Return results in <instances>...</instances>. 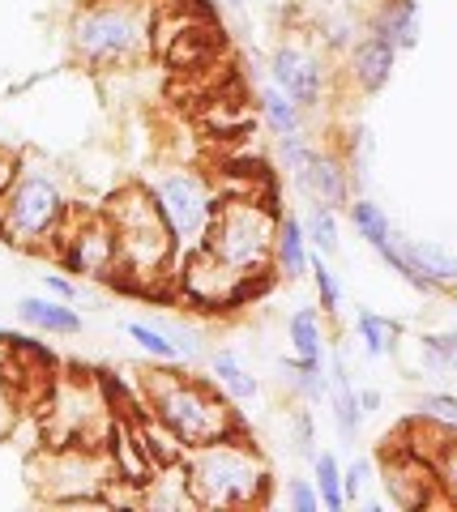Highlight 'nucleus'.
<instances>
[{
	"instance_id": "nucleus-39",
	"label": "nucleus",
	"mask_w": 457,
	"mask_h": 512,
	"mask_svg": "<svg viewBox=\"0 0 457 512\" xmlns=\"http://www.w3.org/2000/svg\"><path fill=\"white\" fill-rule=\"evenodd\" d=\"M227 5H231V9H244V5H248V0H227Z\"/></svg>"
},
{
	"instance_id": "nucleus-32",
	"label": "nucleus",
	"mask_w": 457,
	"mask_h": 512,
	"mask_svg": "<svg viewBox=\"0 0 457 512\" xmlns=\"http://www.w3.org/2000/svg\"><path fill=\"white\" fill-rule=\"evenodd\" d=\"M419 410L440 427H457V397L453 393H428L419 402Z\"/></svg>"
},
{
	"instance_id": "nucleus-3",
	"label": "nucleus",
	"mask_w": 457,
	"mask_h": 512,
	"mask_svg": "<svg viewBox=\"0 0 457 512\" xmlns=\"http://www.w3.org/2000/svg\"><path fill=\"white\" fill-rule=\"evenodd\" d=\"M69 43L90 69L133 64L150 52V13L141 0H94L73 18Z\"/></svg>"
},
{
	"instance_id": "nucleus-36",
	"label": "nucleus",
	"mask_w": 457,
	"mask_h": 512,
	"mask_svg": "<svg viewBox=\"0 0 457 512\" xmlns=\"http://www.w3.org/2000/svg\"><path fill=\"white\" fill-rule=\"evenodd\" d=\"M43 291L47 295H56V299H65V303H77V282L73 278H65V274H43Z\"/></svg>"
},
{
	"instance_id": "nucleus-2",
	"label": "nucleus",
	"mask_w": 457,
	"mask_h": 512,
	"mask_svg": "<svg viewBox=\"0 0 457 512\" xmlns=\"http://www.w3.org/2000/svg\"><path fill=\"white\" fill-rule=\"evenodd\" d=\"M146 389H150L154 419L176 431V440L184 448H197V444H210V440H223L240 431L231 402L206 376H154L150 372Z\"/></svg>"
},
{
	"instance_id": "nucleus-33",
	"label": "nucleus",
	"mask_w": 457,
	"mask_h": 512,
	"mask_svg": "<svg viewBox=\"0 0 457 512\" xmlns=\"http://www.w3.org/2000/svg\"><path fill=\"white\" fill-rule=\"evenodd\" d=\"M287 504L295 512H321L317 483H312V478H291V483H287Z\"/></svg>"
},
{
	"instance_id": "nucleus-27",
	"label": "nucleus",
	"mask_w": 457,
	"mask_h": 512,
	"mask_svg": "<svg viewBox=\"0 0 457 512\" xmlns=\"http://www.w3.org/2000/svg\"><path fill=\"white\" fill-rule=\"evenodd\" d=\"M171 342H176V350H180V363H201L206 359V346H201V333L193 329V325H184V320H171V316H159L154 320Z\"/></svg>"
},
{
	"instance_id": "nucleus-7",
	"label": "nucleus",
	"mask_w": 457,
	"mask_h": 512,
	"mask_svg": "<svg viewBox=\"0 0 457 512\" xmlns=\"http://www.w3.org/2000/svg\"><path fill=\"white\" fill-rule=\"evenodd\" d=\"M150 192H154V205H159L171 239H176V252L193 256L197 248H206V235H210L214 214H218V192L206 175L163 171L159 180L150 184Z\"/></svg>"
},
{
	"instance_id": "nucleus-10",
	"label": "nucleus",
	"mask_w": 457,
	"mask_h": 512,
	"mask_svg": "<svg viewBox=\"0 0 457 512\" xmlns=\"http://www.w3.org/2000/svg\"><path fill=\"white\" fill-rule=\"evenodd\" d=\"M398 252L411 265V282L419 295H440V291H457V252H449L440 239H411L398 235Z\"/></svg>"
},
{
	"instance_id": "nucleus-26",
	"label": "nucleus",
	"mask_w": 457,
	"mask_h": 512,
	"mask_svg": "<svg viewBox=\"0 0 457 512\" xmlns=\"http://www.w3.org/2000/svg\"><path fill=\"white\" fill-rule=\"evenodd\" d=\"M124 333L146 350L150 359H159V363H180V350H176V342L167 338V333L154 325V320H124Z\"/></svg>"
},
{
	"instance_id": "nucleus-14",
	"label": "nucleus",
	"mask_w": 457,
	"mask_h": 512,
	"mask_svg": "<svg viewBox=\"0 0 457 512\" xmlns=\"http://www.w3.org/2000/svg\"><path fill=\"white\" fill-rule=\"evenodd\" d=\"M372 35L389 39L398 52H415L419 47V35H423V22H419V0H381V5L372 9L368 26Z\"/></svg>"
},
{
	"instance_id": "nucleus-1",
	"label": "nucleus",
	"mask_w": 457,
	"mask_h": 512,
	"mask_svg": "<svg viewBox=\"0 0 457 512\" xmlns=\"http://www.w3.org/2000/svg\"><path fill=\"white\" fill-rule=\"evenodd\" d=\"M188 491L201 508H248L270 495V466L240 431L188 448Z\"/></svg>"
},
{
	"instance_id": "nucleus-35",
	"label": "nucleus",
	"mask_w": 457,
	"mask_h": 512,
	"mask_svg": "<svg viewBox=\"0 0 457 512\" xmlns=\"http://www.w3.org/2000/svg\"><path fill=\"white\" fill-rule=\"evenodd\" d=\"M295 448L317 457V423H312V410H295Z\"/></svg>"
},
{
	"instance_id": "nucleus-19",
	"label": "nucleus",
	"mask_w": 457,
	"mask_h": 512,
	"mask_svg": "<svg viewBox=\"0 0 457 512\" xmlns=\"http://www.w3.org/2000/svg\"><path fill=\"white\" fill-rule=\"evenodd\" d=\"M210 376H214V384H223L231 402H257V393H261L257 376L235 359V350H214L210 355Z\"/></svg>"
},
{
	"instance_id": "nucleus-8",
	"label": "nucleus",
	"mask_w": 457,
	"mask_h": 512,
	"mask_svg": "<svg viewBox=\"0 0 457 512\" xmlns=\"http://www.w3.org/2000/svg\"><path fill=\"white\" fill-rule=\"evenodd\" d=\"M60 261L82 278H116L120 274V239L112 218H90L73 231H60Z\"/></svg>"
},
{
	"instance_id": "nucleus-34",
	"label": "nucleus",
	"mask_w": 457,
	"mask_h": 512,
	"mask_svg": "<svg viewBox=\"0 0 457 512\" xmlns=\"http://www.w3.org/2000/svg\"><path fill=\"white\" fill-rule=\"evenodd\" d=\"M359 35H364V26H359L355 18H334L325 26V43L334 47V52H342V47H351Z\"/></svg>"
},
{
	"instance_id": "nucleus-13",
	"label": "nucleus",
	"mask_w": 457,
	"mask_h": 512,
	"mask_svg": "<svg viewBox=\"0 0 457 512\" xmlns=\"http://www.w3.org/2000/svg\"><path fill=\"white\" fill-rule=\"evenodd\" d=\"M13 312H18V320L26 329L52 333V338H73V333H82V325H86L82 312L56 295H22Z\"/></svg>"
},
{
	"instance_id": "nucleus-24",
	"label": "nucleus",
	"mask_w": 457,
	"mask_h": 512,
	"mask_svg": "<svg viewBox=\"0 0 457 512\" xmlns=\"http://www.w3.org/2000/svg\"><path fill=\"white\" fill-rule=\"evenodd\" d=\"M312 483H317L321 508L325 512H342L346 508V491H342V466L334 453H317L312 457Z\"/></svg>"
},
{
	"instance_id": "nucleus-37",
	"label": "nucleus",
	"mask_w": 457,
	"mask_h": 512,
	"mask_svg": "<svg viewBox=\"0 0 457 512\" xmlns=\"http://www.w3.org/2000/svg\"><path fill=\"white\" fill-rule=\"evenodd\" d=\"M359 410H364V419H368V414H376V410H381V393H376V389H359Z\"/></svg>"
},
{
	"instance_id": "nucleus-25",
	"label": "nucleus",
	"mask_w": 457,
	"mask_h": 512,
	"mask_svg": "<svg viewBox=\"0 0 457 512\" xmlns=\"http://www.w3.org/2000/svg\"><path fill=\"white\" fill-rule=\"evenodd\" d=\"M308 274H312V282H317V308L325 316H338L342 312V282H338L334 269H329L325 252H317V248L308 252Z\"/></svg>"
},
{
	"instance_id": "nucleus-38",
	"label": "nucleus",
	"mask_w": 457,
	"mask_h": 512,
	"mask_svg": "<svg viewBox=\"0 0 457 512\" xmlns=\"http://www.w3.org/2000/svg\"><path fill=\"white\" fill-rule=\"evenodd\" d=\"M13 171H18V167H13V163H9V158H5V154H0V192H5V188H9V180H13Z\"/></svg>"
},
{
	"instance_id": "nucleus-16",
	"label": "nucleus",
	"mask_w": 457,
	"mask_h": 512,
	"mask_svg": "<svg viewBox=\"0 0 457 512\" xmlns=\"http://www.w3.org/2000/svg\"><path fill=\"white\" fill-rule=\"evenodd\" d=\"M329 410H334L338 436L351 444L359 436V427H364V410H359V389L351 384V376H346L342 355H334V363H329Z\"/></svg>"
},
{
	"instance_id": "nucleus-22",
	"label": "nucleus",
	"mask_w": 457,
	"mask_h": 512,
	"mask_svg": "<svg viewBox=\"0 0 457 512\" xmlns=\"http://www.w3.org/2000/svg\"><path fill=\"white\" fill-rule=\"evenodd\" d=\"M419 359H423V372H428V376L457 372V329L423 333V338H419Z\"/></svg>"
},
{
	"instance_id": "nucleus-11",
	"label": "nucleus",
	"mask_w": 457,
	"mask_h": 512,
	"mask_svg": "<svg viewBox=\"0 0 457 512\" xmlns=\"http://www.w3.org/2000/svg\"><path fill=\"white\" fill-rule=\"evenodd\" d=\"M299 192L317 205H329V210H346L355 197V180H351V167H346L342 154H329V150H317L312 163L295 175Z\"/></svg>"
},
{
	"instance_id": "nucleus-12",
	"label": "nucleus",
	"mask_w": 457,
	"mask_h": 512,
	"mask_svg": "<svg viewBox=\"0 0 457 512\" xmlns=\"http://www.w3.org/2000/svg\"><path fill=\"white\" fill-rule=\"evenodd\" d=\"M393 64H398V47L381 35H372V30H364V35L351 43V56H346V77H351V86L359 94H376L389 86Z\"/></svg>"
},
{
	"instance_id": "nucleus-17",
	"label": "nucleus",
	"mask_w": 457,
	"mask_h": 512,
	"mask_svg": "<svg viewBox=\"0 0 457 512\" xmlns=\"http://www.w3.org/2000/svg\"><path fill=\"white\" fill-rule=\"evenodd\" d=\"M355 333H359V346H364L368 359H389V355H398V338H402V325H398V320L359 308Z\"/></svg>"
},
{
	"instance_id": "nucleus-6",
	"label": "nucleus",
	"mask_w": 457,
	"mask_h": 512,
	"mask_svg": "<svg viewBox=\"0 0 457 512\" xmlns=\"http://www.w3.org/2000/svg\"><path fill=\"white\" fill-rule=\"evenodd\" d=\"M107 218H112L116 239H120V274L150 282V278H163L176 265V256H180L176 239H171L150 188H129L112 205Z\"/></svg>"
},
{
	"instance_id": "nucleus-20",
	"label": "nucleus",
	"mask_w": 457,
	"mask_h": 512,
	"mask_svg": "<svg viewBox=\"0 0 457 512\" xmlns=\"http://www.w3.org/2000/svg\"><path fill=\"white\" fill-rule=\"evenodd\" d=\"M287 338L295 359L325 363V333H321V308H295L287 320Z\"/></svg>"
},
{
	"instance_id": "nucleus-9",
	"label": "nucleus",
	"mask_w": 457,
	"mask_h": 512,
	"mask_svg": "<svg viewBox=\"0 0 457 512\" xmlns=\"http://www.w3.org/2000/svg\"><path fill=\"white\" fill-rule=\"evenodd\" d=\"M270 77H274V86L287 90L304 111L321 107V99H325V64L317 52H308V47H299V43L274 47Z\"/></svg>"
},
{
	"instance_id": "nucleus-23",
	"label": "nucleus",
	"mask_w": 457,
	"mask_h": 512,
	"mask_svg": "<svg viewBox=\"0 0 457 512\" xmlns=\"http://www.w3.org/2000/svg\"><path fill=\"white\" fill-rule=\"evenodd\" d=\"M304 231H308V244L317 248V252L338 256V248H342L338 210H329V205H317V201H312V205H308V214H304Z\"/></svg>"
},
{
	"instance_id": "nucleus-18",
	"label": "nucleus",
	"mask_w": 457,
	"mask_h": 512,
	"mask_svg": "<svg viewBox=\"0 0 457 512\" xmlns=\"http://www.w3.org/2000/svg\"><path fill=\"white\" fill-rule=\"evenodd\" d=\"M346 218H351V227L364 235V244L372 248V252H381V248H389L393 244V218L376 205L372 197H351V205H346Z\"/></svg>"
},
{
	"instance_id": "nucleus-28",
	"label": "nucleus",
	"mask_w": 457,
	"mask_h": 512,
	"mask_svg": "<svg viewBox=\"0 0 457 512\" xmlns=\"http://www.w3.org/2000/svg\"><path fill=\"white\" fill-rule=\"evenodd\" d=\"M278 167L287 171V175H299L308 163H312V154H317V146L304 137V133H287V137H278Z\"/></svg>"
},
{
	"instance_id": "nucleus-29",
	"label": "nucleus",
	"mask_w": 457,
	"mask_h": 512,
	"mask_svg": "<svg viewBox=\"0 0 457 512\" xmlns=\"http://www.w3.org/2000/svg\"><path fill=\"white\" fill-rule=\"evenodd\" d=\"M432 474H436L440 491H445V500L457 504V436H449V440L432 453Z\"/></svg>"
},
{
	"instance_id": "nucleus-15",
	"label": "nucleus",
	"mask_w": 457,
	"mask_h": 512,
	"mask_svg": "<svg viewBox=\"0 0 457 512\" xmlns=\"http://www.w3.org/2000/svg\"><path fill=\"white\" fill-rule=\"evenodd\" d=\"M308 252H312V244H308L304 218L282 210V214H278V235H274V269H278V274L287 278V282L304 278V274H308Z\"/></svg>"
},
{
	"instance_id": "nucleus-31",
	"label": "nucleus",
	"mask_w": 457,
	"mask_h": 512,
	"mask_svg": "<svg viewBox=\"0 0 457 512\" xmlns=\"http://www.w3.org/2000/svg\"><path fill=\"white\" fill-rule=\"evenodd\" d=\"M372 483V461L368 457H355L351 466L342 470V491H346V504L364 500V487Z\"/></svg>"
},
{
	"instance_id": "nucleus-5",
	"label": "nucleus",
	"mask_w": 457,
	"mask_h": 512,
	"mask_svg": "<svg viewBox=\"0 0 457 512\" xmlns=\"http://www.w3.org/2000/svg\"><path fill=\"white\" fill-rule=\"evenodd\" d=\"M69 218V201L47 171L22 167L13 171L9 188L0 192V239L18 248H43L47 239H60Z\"/></svg>"
},
{
	"instance_id": "nucleus-30",
	"label": "nucleus",
	"mask_w": 457,
	"mask_h": 512,
	"mask_svg": "<svg viewBox=\"0 0 457 512\" xmlns=\"http://www.w3.org/2000/svg\"><path fill=\"white\" fill-rule=\"evenodd\" d=\"M372 154H376V137L368 133V128H355V133H351V158H346V167H351V180H355L359 188L368 184Z\"/></svg>"
},
{
	"instance_id": "nucleus-21",
	"label": "nucleus",
	"mask_w": 457,
	"mask_h": 512,
	"mask_svg": "<svg viewBox=\"0 0 457 512\" xmlns=\"http://www.w3.org/2000/svg\"><path fill=\"white\" fill-rule=\"evenodd\" d=\"M261 116L270 124L274 137H287V133H304V107L282 86H265L261 90Z\"/></svg>"
},
{
	"instance_id": "nucleus-4",
	"label": "nucleus",
	"mask_w": 457,
	"mask_h": 512,
	"mask_svg": "<svg viewBox=\"0 0 457 512\" xmlns=\"http://www.w3.org/2000/svg\"><path fill=\"white\" fill-rule=\"evenodd\" d=\"M278 205L270 210L265 201L231 197L218 201L214 227L206 235V252L235 278H257L274 265V235H278Z\"/></svg>"
}]
</instances>
